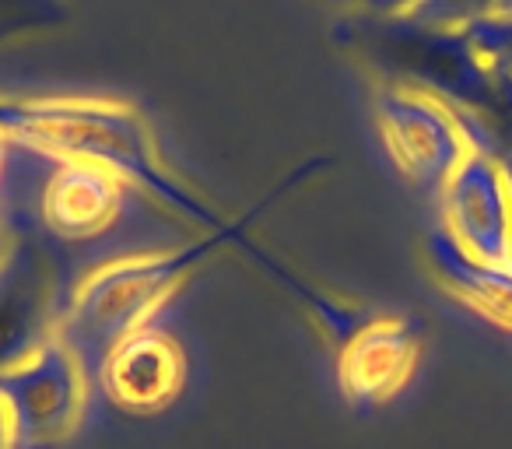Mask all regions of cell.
Instances as JSON below:
<instances>
[{
  "instance_id": "1",
  "label": "cell",
  "mask_w": 512,
  "mask_h": 449,
  "mask_svg": "<svg viewBox=\"0 0 512 449\" xmlns=\"http://www.w3.org/2000/svg\"><path fill=\"white\" fill-rule=\"evenodd\" d=\"M53 204H57V218L74 225V229H88V221L102 218L109 207L106 190L88 176H67L64 183H60Z\"/></svg>"
}]
</instances>
